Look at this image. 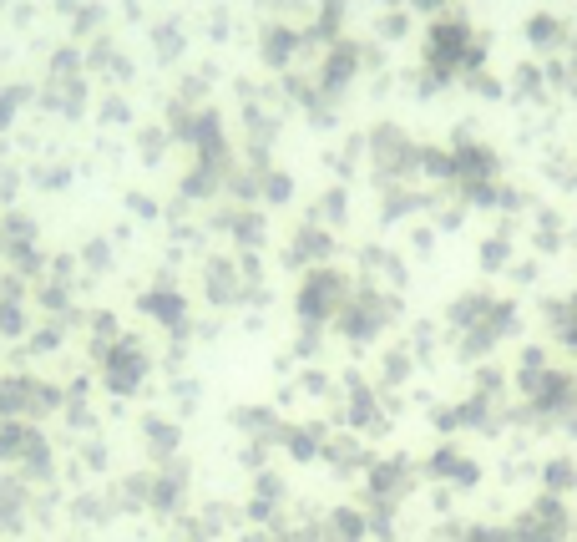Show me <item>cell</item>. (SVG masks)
<instances>
[{
    "label": "cell",
    "mask_w": 577,
    "mask_h": 542,
    "mask_svg": "<svg viewBox=\"0 0 577 542\" xmlns=\"http://www.w3.org/2000/svg\"><path fill=\"white\" fill-rule=\"evenodd\" d=\"M567 532H572L567 507H562L557 497H542V502H532V512L522 517V527H517L512 537H517V542H567Z\"/></svg>",
    "instance_id": "1"
},
{
    "label": "cell",
    "mask_w": 577,
    "mask_h": 542,
    "mask_svg": "<svg viewBox=\"0 0 577 542\" xmlns=\"http://www.w3.org/2000/svg\"><path fill=\"white\" fill-rule=\"evenodd\" d=\"M405 492H410V461H405V456L370 461V507H375V512H390Z\"/></svg>",
    "instance_id": "2"
},
{
    "label": "cell",
    "mask_w": 577,
    "mask_h": 542,
    "mask_svg": "<svg viewBox=\"0 0 577 542\" xmlns=\"http://www.w3.org/2000/svg\"><path fill=\"white\" fill-rule=\"evenodd\" d=\"M365 532H370V517H360V512H350V507H340L335 517L324 522V537H329V542H365Z\"/></svg>",
    "instance_id": "3"
},
{
    "label": "cell",
    "mask_w": 577,
    "mask_h": 542,
    "mask_svg": "<svg viewBox=\"0 0 577 542\" xmlns=\"http://www.w3.org/2000/svg\"><path fill=\"white\" fill-rule=\"evenodd\" d=\"M431 472H436L441 482H461V487H471V482H476V467H471V461H466L461 451H446V446L431 456Z\"/></svg>",
    "instance_id": "4"
},
{
    "label": "cell",
    "mask_w": 577,
    "mask_h": 542,
    "mask_svg": "<svg viewBox=\"0 0 577 542\" xmlns=\"http://www.w3.org/2000/svg\"><path fill=\"white\" fill-rule=\"evenodd\" d=\"M107 375H112V391H137V380H142V355H137V350H132V355L117 350V360H112Z\"/></svg>",
    "instance_id": "5"
},
{
    "label": "cell",
    "mask_w": 577,
    "mask_h": 542,
    "mask_svg": "<svg viewBox=\"0 0 577 542\" xmlns=\"http://www.w3.org/2000/svg\"><path fill=\"white\" fill-rule=\"evenodd\" d=\"M21 517H26V487L11 477V482H0V522L21 527Z\"/></svg>",
    "instance_id": "6"
},
{
    "label": "cell",
    "mask_w": 577,
    "mask_h": 542,
    "mask_svg": "<svg viewBox=\"0 0 577 542\" xmlns=\"http://www.w3.org/2000/svg\"><path fill=\"white\" fill-rule=\"evenodd\" d=\"M461 542H517V537L502 527H471V532H461Z\"/></svg>",
    "instance_id": "7"
}]
</instances>
